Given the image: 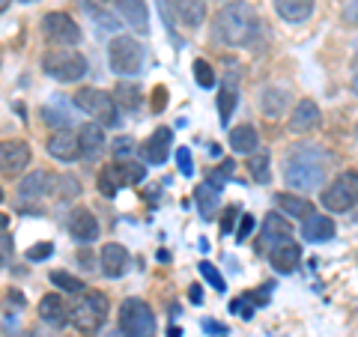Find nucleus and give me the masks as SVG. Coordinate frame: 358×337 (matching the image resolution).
<instances>
[{"label":"nucleus","mask_w":358,"mask_h":337,"mask_svg":"<svg viewBox=\"0 0 358 337\" xmlns=\"http://www.w3.org/2000/svg\"><path fill=\"white\" fill-rule=\"evenodd\" d=\"M126 188V173H122V164H108L102 173H99V191L105 197H117V191Z\"/></svg>","instance_id":"a878e982"},{"label":"nucleus","mask_w":358,"mask_h":337,"mask_svg":"<svg viewBox=\"0 0 358 337\" xmlns=\"http://www.w3.org/2000/svg\"><path fill=\"white\" fill-rule=\"evenodd\" d=\"M99 263H102L105 278H120V275H126V268H129V251L117 242H108L102 254H99Z\"/></svg>","instance_id":"dca6fc26"},{"label":"nucleus","mask_w":358,"mask_h":337,"mask_svg":"<svg viewBox=\"0 0 358 337\" xmlns=\"http://www.w3.org/2000/svg\"><path fill=\"white\" fill-rule=\"evenodd\" d=\"M75 105L81 108L84 114L93 117L99 126H120L117 102H114V96L105 93V89H99V87H84V89H78Z\"/></svg>","instance_id":"423d86ee"},{"label":"nucleus","mask_w":358,"mask_h":337,"mask_svg":"<svg viewBox=\"0 0 358 337\" xmlns=\"http://www.w3.org/2000/svg\"><path fill=\"white\" fill-rule=\"evenodd\" d=\"M233 108H236V87H227L224 84V89H221V96H218V117H221V122L227 126L230 122V117H233Z\"/></svg>","instance_id":"473e14b6"},{"label":"nucleus","mask_w":358,"mask_h":337,"mask_svg":"<svg viewBox=\"0 0 358 337\" xmlns=\"http://www.w3.org/2000/svg\"><path fill=\"white\" fill-rule=\"evenodd\" d=\"M114 102H120L122 108L134 110V108L141 105V87H138V84H126V81H122V84L114 89Z\"/></svg>","instance_id":"2f4dec72"},{"label":"nucleus","mask_w":358,"mask_h":337,"mask_svg":"<svg viewBox=\"0 0 358 337\" xmlns=\"http://www.w3.org/2000/svg\"><path fill=\"white\" fill-rule=\"evenodd\" d=\"M13 260V242L6 233V215H0V266H9Z\"/></svg>","instance_id":"e433bc0d"},{"label":"nucleus","mask_w":358,"mask_h":337,"mask_svg":"<svg viewBox=\"0 0 358 337\" xmlns=\"http://www.w3.org/2000/svg\"><path fill=\"white\" fill-rule=\"evenodd\" d=\"M48 155L51 159H57V162H75V159H81V147H78V134L72 131H54L51 138H48Z\"/></svg>","instance_id":"ddd939ff"},{"label":"nucleus","mask_w":358,"mask_h":337,"mask_svg":"<svg viewBox=\"0 0 358 337\" xmlns=\"http://www.w3.org/2000/svg\"><path fill=\"white\" fill-rule=\"evenodd\" d=\"M51 194H57V197H63V200H72V197H78L81 194V182H78L75 176H54V182H51Z\"/></svg>","instance_id":"7c9ffc66"},{"label":"nucleus","mask_w":358,"mask_h":337,"mask_svg":"<svg viewBox=\"0 0 358 337\" xmlns=\"http://www.w3.org/2000/svg\"><path fill=\"white\" fill-rule=\"evenodd\" d=\"M69 233L75 242L81 245H90L99 239V221L93 218V212L90 209H75L72 218H69Z\"/></svg>","instance_id":"2eb2a0df"},{"label":"nucleus","mask_w":358,"mask_h":337,"mask_svg":"<svg viewBox=\"0 0 358 337\" xmlns=\"http://www.w3.org/2000/svg\"><path fill=\"white\" fill-rule=\"evenodd\" d=\"M51 284L54 287H60V289H66V293H84V280L81 278H75V275H69V272H51Z\"/></svg>","instance_id":"72a5a7b5"},{"label":"nucleus","mask_w":358,"mask_h":337,"mask_svg":"<svg viewBox=\"0 0 358 337\" xmlns=\"http://www.w3.org/2000/svg\"><path fill=\"white\" fill-rule=\"evenodd\" d=\"M287 239H293V227L281 218V215H268L266 224H263V245H281Z\"/></svg>","instance_id":"b1692460"},{"label":"nucleus","mask_w":358,"mask_h":337,"mask_svg":"<svg viewBox=\"0 0 358 337\" xmlns=\"http://www.w3.org/2000/svg\"><path fill=\"white\" fill-rule=\"evenodd\" d=\"M110 152H114L117 159H129V155L134 152V141L129 138V134H120V138L110 143Z\"/></svg>","instance_id":"58836bf2"},{"label":"nucleus","mask_w":358,"mask_h":337,"mask_svg":"<svg viewBox=\"0 0 358 337\" xmlns=\"http://www.w3.org/2000/svg\"><path fill=\"white\" fill-rule=\"evenodd\" d=\"M42 30L57 48H69V45L81 42V27L72 21V15L66 13H48L42 18Z\"/></svg>","instance_id":"1a4fd4ad"},{"label":"nucleus","mask_w":358,"mask_h":337,"mask_svg":"<svg viewBox=\"0 0 358 337\" xmlns=\"http://www.w3.org/2000/svg\"><path fill=\"white\" fill-rule=\"evenodd\" d=\"M331 155L317 143H299L284 155V182L293 191H317L329 176Z\"/></svg>","instance_id":"f257e3e1"},{"label":"nucleus","mask_w":358,"mask_h":337,"mask_svg":"<svg viewBox=\"0 0 358 337\" xmlns=\"http://www.w3.org/2000/svg\"><path fill=\"white\" fill-rule=\"evenodd\" d=\"M108 63H110V69H114L117 75H122V78L138 75L141 66H143V45L138 39H131V36L110 39V45H108Z\"/></svg>","instance_id":"0eeeda50"},{"label":"nucleus","mask_w":358,"mask_h":337,"mask_svg":"<svg viewBox=\"0 0 358 337\" xmlns=\"http://www.w3.org/2000/svg\"><path fill=\"white\" fill-rule=\"evenodd\" d=\"M268 260H272L275 272L289 275V272H296V268H299V260H301V248H299V245H296L293 239H287V242L275 245V248L268 251Z\"/></svg>","instance_id":"f3484780"},{"label":"nucleus","mask_w":358,"mask_h":337,"mask_svg":"<svg viewBox=\"0 0 358 337\" xmlns=\"http://www.w3.org/2000/svg\"><path fill=\"white\" fill-rule=\"evenodd\" d=\"M343 18L350 21V24H358V0H350V3H346V13H343Z\"/></svg>","instance_id":"de8ad7c7"},{"label":"nucleus","mask_w":358,"mask_h":337,"mask_svg":"<svg viewBox=\"0 0 358 337\" xmlns=\"http://www.w3.org/2000/svg\"><path fill=\"white\" fill-rule=\"evenodd\" d=\"M188 299H192L194 305H200V301H203V293H200V287H192V293H188Z\"/></svg>","instance_id":"8fccbe9b"},{"label":"nucleus","mask_w":358,"mask_h":337,"mask_svg":"<svg viewBox=\"0 0 358 337\" xmlns=\"http://www.w3.org/2000/svg\"><path fill=\"white\" fill-rule=\"evenodd\" d=\"M200 275H203V280H206V284H209L212 289H218V293H224V289H227V284H224L221 272H218V268L212 266L209 260H203V263H200Z\"/></svg>","instance_id":"f704fd0d"},{"label":"nucleus","mask_w":358,"mask_h":337,"mask_svg":"<svg viewBox=\"0 0 358 337\" xmlns=\"http://www.w3.org/2000/svg\"><path fill=\"white\" fill-rule=\"evenodd\" d=\"M176 164H179V173H182V176H192V173H194L192 152H188V147H179V152H176Z\"/></svg>","instance_id":"a19ab883"},{"label":"nucleus","mask_w":358,"mask_h":337,"mask_svg":"<svg viewBox=\"0 0 358 337\" xmlns=\"http://www.w3.org/2000/svg\"><path fill=\"white\" fill-rule=\"evenodd\" d=\"M164 108H167V87H155V93H152V110H155V114H162Z\"/></svg>","instance_id":"a18cd8bd"},{"label":"nucleus","mask_w":358,"mask_h":337,"mask_svg":"<svg viewBox=\"0 0 358 337\" xmlns=\"http://www.w3.org/2000/svg\"><path fill=\"white\" fill-rule=\"evenodd\" d=\"M105 320H108V299L102 293H87L69 310V322L81 334H96L105 325Z\"/></svg>","instance_id":"39448f33"},{"label":"nucleus","mask_w":358,"mask_h":337,"mask_svg":"<svg viewBox=\"0 0 358 337\" xmlns=\"http://www.w3.org/2000/svg\"><path fill=\"white\" fill-rule=\"evenodd\" d=\"M218 191L221 188H215L212 182H203V185H197V191H194V200H197V206H200V212L203 215H212V212L218 209Z\"/></svg>","instance_id":"c85d7f7f"},{"label":"nucleus","mask_w":358,"mask_h":337,"mask_svg":"<svg viewBox=\"0 0 358 337\" xmlns=\"http://www.w3.org/2000/svg\"><path fill=\"white\" fill-rule=\"evenodd\" d=\"M320 105L313 102V99H301V102L296 105L293 110V117H289V131H296V134H305V131H313L320 126Z\"/></svg>","instance_id":"4468645a"},{"label":"nucleus","mask_w":358,"mask_h":337,"mask_svg":"<svg viewBox=\"0 0 358 337\" xmlns=\"http://www.w3.org/2000/svg\"><path fill=\"white\" fill-rule=\"evenodd\" d=\"M275 13L289 24H301L313 13V0H275Z\"/></svg>","instance_id":"412c9836"},{"label":"nucleus","mask_w":358,"mask_h":337,"mask_svg":"<svg viewBox=\"0 0 358 337\" xmlns=\"http://www.w3.org/2000/svg\"><path fill=\"white\" fill-rule=\"evenodd\" d=\"M117 9L134 33H150V9L143 0H117Z\"/></svg>","instance_id":"a211bd4d"},{"label":"nucleus","mask_w":358,"mask_h":337,"mask_svg":"<svg viewBox=\"0 0 358 337\" xmlns=\"http://www.w3.org/2000/svg\"><path fill=\"white\" fill-rule=\"evenodd\" d=\"M301 236H305L308 242H329V239H334V221L310 212L305 224H301Z\"/></svg>","instance_id":"aec40b11"},{"label":"nucleus","mask_w":358,"mask_h":337,"mask_svg":"<svg viewBox=\"0 0 358 337\" xmlns=\"http://www.w3.org/2000/svg\"><path fill=\"white\" fill-rule=\"evenodd\" d=\"M78 147H81V155L84 159H99L105 150H108V141H105V126L99 122H84L81 134H78Z\"/></svg>","instance_id":"f8f14e48"},{"label":"nucleus","mask_w":358,"mask_h":337,"mask_svg":"<svg viewBox=\"0 0 358 337\" xmlns=\"http://www.w3.org/2000/svg\"><path fill=\"white\" fill-rule=\"evenodd\" d=\"M176 13L188 27H200L206 18V6L203 0H176Z\"/></svg>","instance_id":"bb28decb"},{"label":"nucleus","mask_w":358,"mask_h":337,"mask_svg":"<svg viewBox=\"0 0 358 337\" xmlns=\"http://www.w3.org/2000/svg\"><path fill=\"white\" fill-rule=\"evenodd\" d=\"M355 138H358V126H355Z\"/></svg>","instance_id":"6e6d98bb"},{"label":"nucleus","mask_w":358,"mask_h":337,"mask_svg":"<svg viewBox=\"0 0 358 337\" xmlns=\"http://www.w3.org/2000/svg\"><path fill=\"white\" fill-rule=\"evenodd\" d=\"M215 39L221 45H230V48H239V45L251 42L254 30H257V15L251 3H242V0H233V3L221 6L215 15Z\"/></svg>","instance_id":"f03ea898"},{"label":"nucleus","mask_w":358,"mask_h":337,"mask_svg":"<svg viewBox=\"0 0 358 337\" xmlns=\"http://www.w3.org/2000/svg\"><path fill=\"white\" fill-rule=\"evenodd\" d=\"M322 206L329 212H346V209L358 206V173L346 171L334 179V182L322 191Z\"/></svg>","instance_id":"6e6552de"},{"label":"nucleus","mask_w":358,"mask_h":337,"mask_svg":"<svg viewBox=\"0 0 358 337\" xmlns=\"http://www.w3.org/2000/svg\"><path fill=\"white\" fill-rule=\"evenodd\" d=\"M0 200H3V191H0Z\"/></svg>","instance_id":"4d7b16f0"},{"label":"nucleus","mask_w":358,"mask_h":337,"mask_svg":"<svg viewBox=\"0 0 358 337\" xmlns=\"http://www.w3.org/2000/svg\"><path fill=\"white\" fill-rule=\"evenodd\" d=\"M87 9H90V15L102 24V30H117V18L114 15H105V13H99V9H93V6H87Z\"/></svg>","instance_id":"37998d69"},{"label":"nucleus","mask_w":358,"mask_h":337,"mask_svg":"<svg viewBox=\"0 0 358 337\" xmlns=\"http://www.w3.org/2000/svg\"><path fill=\"white\" fill-rule=\"evenodd\" d=\"M30 164V147L24 141H0V173L18 176Z\"/></svg>","instance_id":"9d476101"},{"label":"nucleus","mask_w":358,"mask_h":337,"mask_svg":"<svg viewBox=\"0 0 358 337\" xmlns=\"http://www.w3.org/2000/svg\"><path fill=\"white\" fill-rule=\"evenodd\" d=\"M171 147H173V134H171V129L162 126L150 134L147 143H143V155H147V162H152V164H164L167 155H171Z\"/></svg>","instance_id":"6ab92c4d"},{"label":"nucleus","mask_w":358,"mask_h":337,"mask_svg":"<svg viewBox=\"0 0 358 337\" xmlns=\"http://www.w3.org/2000/svg\"><path fill=\"white\" fill-rule=\"evenodd\" d=\"M51 254H54V245L51 242H39V245H33V248L27 251V260L30 263H39V260H48Z\"/></svg>","instance_id":"ea45409f"},{"label":"nucleus","mask_w":358,"mask_h":337,"mask_svg":"<svg viewBox=\"0 0 358 337\" xmlns=\"http://www.w3.org/2000/svg\"><path fill=\"white\" fill-rule=\"evenodd\" d=\"M352 89H355V96H358V75H355V81H352Z\"/></svg>","instance_id":"864d4df0"},{"label":"nucleus","mask_w":358,"mask_h":337,"mask_svg":"<svg viewBox=\"0 0 358 337\" xmlns=\"http://www.w3.org/2000/svg\"><path fill=\"white\" fill-rule=\"evenodd\" d=\"M122 337H155V313L143 299H126L120 305Z\"/></svg>","instance_id":"20e7f679"},{"label":"nucleus","mask_w":358,"mask_h":337,"mask_svg":"<svg viewBox=\"0 0 358 337\" xmlns=\"http://www.w3.org/2000/svg\"><path fill=\"white\" fill-rule=\"evenodd\" d=\"M21 3H30V0H21Z\"/></svg>","instance_id":"13d9d810"},{"label":"nucleus","mask_w":358,"mask_h":337,"mask_svg":"<svg viewBox=\"0 0 358 337\" xmlns=\"http://www.w3.org/2000/svg\"><path fill=\"white\" fill-rule=\"evenodd\" d=\"M236 215H239V209H236V206H230L227 212H224V218H221V233H224V236L233 230V224H236Z\"/></svg>","instance_id":"49530a36"},{"label":"nucleus","mask_w":358,"mask_h":337,"mask_svg":"<svg viewBox=\"0 0 358 337\" xmlns=\"http://www.w3.org/2000/svg\"><path fill=\"white\" fill-rule=\"evenodd\" d=\"M233 167H236V164H233V162L227 159V162H224V164L218 167V173H221V176H230V173H233Z\"/></svg>","instance_id":"09e8293b"},{"label":"nucleus","mask_w":358,"mask_h":337,"mask_svg":"<svg viewBox=\"0 0 358 337\" xmlns=\"http://www.w3.org/2000/svg\"><path fill=\"white\" fill-rule=\"evenodd\" d=\"M203 329H206V331H215V334H218V331H224L221 325H215V322H203Z\"/></svg>","instance_id":"3c124183"},{"label":"nucleus","mask_w":358,"mask_h":337,"mask_svg":"<svg viewBox=\"0 0 358 337\" xmlns=\"http://www.w3.org/2000/svg\"><path fill=\"white\" fill-rule=\"evenodd\" d=\"M122 164V173H126V185H138L143 176H147V171H143V164L138 162H120Z\"/></svg>","instance_id":"4c0bfd02"},{"label":"nucleus","mask_w":358,"mask_h":337,"mask_svg":"<svg viewBox=\"0 0 358 337\" xmlns=\"http://www.w3.org/2000/svg\"><path fill=\"white\" fill-rule=\"evenodd\" d=\"M230 310L239 313V317H254V301L245 296V299H233L230 301Z\"/></svg>","instance_id":"79ce46f5"},{"label":"nucleus","mask_w":358,"mask_h":337,"mask_svg":"<svg viewBox=\"0 0 358 337\" xmlns=\"http://www.w3.org/2000/svg\"><path fill=\"white\" fill-rule=\"evenodd\" d=\"M21 337H33V334H21Z\"/></svg>","instance_id":"5fc2aeb1"},{"label":"nucleus","mask_w":358,"mask_h":337,"mask_svg":"<svg viewBox=\"0 0 358 337\" xmlns=\"http://www.w3.org/2000/svg\"><path fill=\"white\" fill-rule=\"evenodd\" d=\"M39 317L42 322H48V325H57V329H63L66 320H69V310H66L63 305V299L57 293H48L42 301H39Z\"/></svg>","instance_id":"4be33fe9"},{"label":"nucleus","mask_w":358,"mask_h":337,"mask_svg":"<svg viewBox=\"0 0 358 337\" xmlns=\"http://www.w3.org/2000/svg\"><path fill=\"white\" fill-rule=\"evenodd\" d=\"M194 81L209 89V87H215V72H212V66L206 60H194Z\"/></svg>","instance_id":"c9c22d12"},{"label":"nucleus","mask_w":358,"mask_h":337,"mask_svg":"<svg viewBox=\"0 0 358 337\" xmlns=\"http://www.w3.org/2000/svg\"><path fill=\"white\" fill-rule=\"evenodd\" d=\"M287 105H289V89H284V87H268V89H263L260 108H263L266 117H281Z\"/></svg>","instance_id":"393cba45"},{"label":"nucleus","mask_w":358,"mask_h":337,"mask_svg":"<svg viewBox=\"0 0 358 337\" xmlns=\"http://www.w3.org/2000/svg\"><path fill=\"white\" fill-rule=\"evenodd\" d=\"M278 206H281V212L289 218H308L310 215V203L299 194H278Z\"/></svg>","instance_id":"cd10ccee"},{"label":"nucleus","mask_w":358,"mask_h":337,"mask_svg":"<svg viewBox=\"0 0 358 337\" xmlns=\"http://www.w3.org/2000/svg\"><path fill=\"white\" fill-rule=\"evenodd\" d=\"M9 6V0H0V13H3V9Z\"/></svg>","instance_id":"603ef678"},{"label":"nucleus","mask_w":358,"mask_h":337,"mask_svg":"<svg viewBox=\"0 0 358 337\" xmlns=\"http://www.w3.org/2000/svg\"><path fill=\"white\" fill-rule=\"evenodd\" d=\"M42 69H45V75H51L54 81L72 84L87 75V60H84V54H78L72 48H54L42 57Z\"/></svg>","instance_id":"7ed1b4c3"},{"label":"nucleus","mask_w":358,"mask_h":337,"mask_svg":"<svg viewBox=\"0 0 358 337\" xmlns=\"http://www.w3.org/2000/svg\"><path fill=\"white\" fill-rule=\"evenodd\" d=\"M51 182L54 176L48 171H30L24 179L18 182V200L21 203H36V200H42L45 194H51Z\"/></svg>","instance_id":"9b49d317"},{"label":"nucleus","mask_w":358,"mask_h":337,"mask_svg":"<svg viewBox=\"0 0 358 337\" xmlns=\"http://www.w3.org/2000/svg\"><path fill=\"white\" fill-rule=\"evenodd\" d=\"M248 171H251V176H254V182H260V185H266L268 179H272V173H268V152H266V150H254V152H251Z\"/></svg>","instance_id":"c756f323"},{"label":"nucleus","mask_w":358,"mask_h":337,"mask_svg":"<svg viewBox=\"0 0 358 337\" xmlns=\"http://www.w3.org/2000/svg\"><path fill=\"white\" fill-rule=\"evenodd\" d=\"M230 147L233 152H242V155H251L254 150H260V134L251 122H245V126H236L230 129Z\"/></svg>","instance_id":"5701e85b"},{"label":"nucleus","mask_w":358,"mask_h":337,"mask_svg":"<svg viewBox=\"0 0 358 337\" xmlns=\"http://www.w3.org/2000/svg\"><path fill=\"white\" fill-rule=\"evenodd\" d=\"M254 215H242V221H239V230H236V239L239 242H245V239H248V236H251V230H254Z\"/></svg>","instance_id":"c03bdc74"}]
</instances>
